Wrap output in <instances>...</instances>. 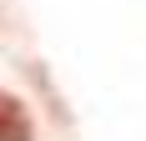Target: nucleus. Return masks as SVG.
<instances>
[{
    "label": "nucleus",
    "instance_id": "1",
    "mask_svg": "<svg viewBox=\"0 0 146 141\" xmlns=\"http://www.w3.org/2000/svg\"><path fill=\"white\" fill-rule=\"evenodd\" d=\"M30 136H35L30 131V111L10 91H0V141H30Z\"/></svg>",
    "mask_w": 146,
    "mask_h": 141
}]
</instances>
